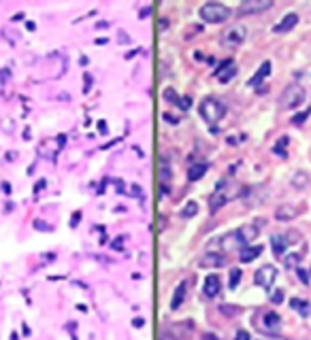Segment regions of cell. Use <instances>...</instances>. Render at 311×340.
<instances>
[{"label": "cell", "mask_w": 311, "mask_h": 340, "mask_svg": "<svg viewBox=\"0 0 311 340\" xmlns=\"http://www.w3.org/2000/svg\"><path fill=\"white\" fill-rule=\"evenodd\" d=\"M262 225H264V221L258 219L256 223L243 225V228H239V230H235L230 234L222 236V240H218V243H213V245H220L222 251H241L243 247H247V243H251V240L260 234Z\"/></svg>", "instance_id": "obj_1"}, {"label": "cell", "mask_w": 311, "mask_h": 340, "mask_svg": "<svg viewBox=\"0 0 311 340\" xmlns=\"http://www.w3.org/2000/svg\"><path fill=\"white\" fill-rule=\"evenodd\" d=\"M237 196H241V187L237 183H218V187L211 196V210H218L224 204H228L230 200H235Z\"/></svg>", "instance_id": "obj_2"}, {"label": "cell", "mask_w": 311, "mask_h": 340, "mask_svg": "<svg viewBox=\"0 0 311 340\" xmlns=\"http://www.w3.org/2000/svg\"><path fill=\"white\" fill-rule=\"evenodd\" d=\"M230 9L226 7V5H220V3H207L199 9V15L203 22L207 24H224L226 19L230 17Z\"/></svg>", "instance_id": "obj_3"}, {"label": "cell", "mask_w": 311, "mask_h": 340, "mask_svg": "<svg viewBox=\"0 0 311 340\" xmlns=\"http://www.w3.org/2000/svg\"><path fill=\"white\" fill-rule=\"evenodd\" d=\"M303 102H305V90H303V85H299V83H290L279 96L281 109H299Z\"/></svg>", "instance_id": "obj_4"}, {"label": "cell", "mask_w": 311, "mask_h": 340, "mask_svg": "<svg viewBox=\"0 0 311 340\" xmlns=\"http://www.w3.org/2000/svg\"><path fill=\"white\" fill-rule=\"evenodd\" d=\"M201 115H203V119L207 121V123H218L224 115H226V107L218 100V98H205V100L201 102Z\"/></svg>", "instance_id": "obj_5"}, {"label": "cell", "mask_w": 311, "mask_h": 340, "mask_svg": "<svg viewBox=\"0 0 311 340\" xmlns=\"http://www.w3.org/2000/svg\"><path fill=\"white\" fill-rule=\"evenodd\" d=\"M275 279H277V268H275L273 264H264L262 268H258L256 277H254V281H256L258 285L264 287V289H271L273 283H275Z\"/></svg>", "instance_id": "obj_6"}, {"label": "cell", "mask_w": 311, "mask_h": 340, "mask_svg": "<svg viewBox=\"0 0 311 340\" xmlns=\"http://www.w3.org/2000/svg\"><path fill=\"white\" fill-rule=\"evenodd\" d=\"M245 36H247V28L241 26V24H237V26L228 28V30L224 32L222 42H224V45H228V47H237V45H241V42L245 40Z\"/></svg>", "instance_id": "obj_7"}, {"label": "cell", "mask_w": 311, "mask_h": 340, "mask_svg": "<svg viewBox=\"0 0 311 340\" xmlns=\"http://www.w3.org/2000/svg\"><path fill=\"white\" fill-rule=\"evenodd\" d=\"M271 7V0H245V3L239 5V15H256V13L268 11Z\"/></svg>", "instance_id": "obj_8"}, {"label": "cell", "mask_w": 311, "mask_h": 340, "mask_svg": "<svg viewBox=\"0 0 311 340\" xmlns=\"http://www.w3.org/2000/svg\"><path fill=\"white\" fill-rule=\"evenodd\" d=\"M256 325H258L262 332H266V334H275L281 328V317L275 313V310H268V313L262 315V319Z\"/></svg>", "instance_id": "obj_9"}, {"label": "cell", "mask_w": 311, "mask_h": 340, "mask_svg": "<svg viewBox=\"0 0 311 340\" xmlns=\"http://www.w3.org/2000/svg\"><path fill=\"white\" fill-rule=\"evenodd\" d=\"M296 24H299V15H296V13H286V15L273 26V32L275 34H286V32L292 30Z\"/></svg>", "instance_id": "obj_10"}, {"label": "cell", "mask_w": 311, "mask_h": 340, "mask_svg": "<svg viewBox=\"0 0 311 340\" xmlns=\"http://www.w3.org/2000/svg\"><path fill=\"white\" fill-rule=\"evenodd\" d=\"M220 289H222V281H220V277H218V274H209V277L205 279V283H203V291H205V295H207V298H216V295L220 293Z\"/></svg>", "instance_id": "obj_11"}, {"label": "cell", "mask_w": 311, "mask_h": 340, "mask_svg": "<svg viewBox=\"0 0 311 340\" xmlns=\"http://www.w3.org/2000/svg\"><path fill=\"white\" fill-rule=\"evenodd\" d=\"M301 208H296L292 204H281L277 210H275V219L277 221H292L294 217H299Z\"/></svg>", "instance_id": "obj_12"}, {"label": "cell", "mask_w": 311, "mask_h": 340, "mask_svg": "<svg viewBox=\"0 0 311 340\" xmlns=\"http://www.w3.org/2000/svg\"><path fill=\"white\" fill-rule=\"evenodd\" d=\"M226 264V255L222 253H205L201 258V266L205 268H216V266H224Z\"/></svg>", "instance_id": "obj_13"}, {"label": "cell", "mask_w": 311, "mask_h": 340, "mask_svg": "<svg viewBox=\"0 0 311 340\" xmlns=\"http://www.w3.org/2000/svg\"><path fill=\"white\" fill-rule=\"evenodd\" d=\"M262 253V247L260 245H251V247H243L241 251H239V260H241L243 264H249L258 258V255Z\"/></svg>", "instance_id": "obj_14"}, {"label": "cell", "mask_w": 311, "mask_h": 340, "mask_svg": "<svg viewBox=\"0 0 311 340\" xmlns=\"http://www.w3.org/2000/svg\"><path fill=\"white\" fill-rule=\"evenodd\" d=\"M288 245H290V243H288V238H286V236H281V234H275V236L271 238V249H273L275 255H284V251H286Z\"/></svg>", "instance_id": "obj_15"}, {"label": "cell", "mask_w": 311, "mask_h": 340, "mask_svg": "<svg viewBox=\"0 0 311 340\" xmlns=\"http://www.w3.org/2000/svg\"><path fill=\"white\" fill-rule=\"evenodd\" d=\"M292 187H296V189L309 187V175L305 173V170H296V173L292 175Z\"/></svg>", "instance_id": "obj_16"}, {"label": "cell", "mask_w": 311, "mask_h": 340, "mask_svg": "<svg viewBox=\"0 0 311 340\" xmlns=\"http://www.w3.org/2000/svg\"><path fill=\"white\" fill-rule=\"evenodd\" d=\"M183 298H186V281H181L179 285H177V289H175V293H173V300H171V308L173 310H177L181 306Z\"/></svg>", "instance_id": "obj_17"}, {"label": "cell", "mask_w": 311, "mask_h": 340, "mask_svg": "<svg viewBox=\"0 0 311 340\" xmlns=\"http://www.w3.org/2000/svg\"><path fill=\"white\" fill-rule=\"evenodd\" d=\"M205 173H207V166H205V164H194V166L188 170V179H190V181H199V179L205 177Z\"/></svg>", "instance_id": "obj_18"}, {"label": "cell", "mask_w": 311, "mask_h": 340, "mask_svg": "<svg viewBox=\"0 0 311 340\" xmlns=\"http://www.w3.org/2000/svg\"><path fill=\"white\" fill-rule=\"evenodd\" d=\"M235 73H237L235 62H226V70H220V73H218V79H220L222 83H226V81H230V79L235 77Z\"/></svg>", "instance_id": "obj_19"}, {"label": "cell", "mask_w": 311, "mask_h": 340, "mask_svg": "<svg viewBox=\"0 0 311 340\" xmlns=\"http://www.w3.org/2000/svg\"><path fill=\"white\" fill-rule=\"evenodd\" d=\"M290 306L296 310V313H301L303 317H307L309 315V302H305V300H299V298H292V302H290Z\"/></svg>", "instance_id": "obj_20"}, {"label": "cell", "mask_w": 311, "mask_h": 340, "mask_svg": "<svg viewBox=\"0 0 311 340\" xmlns=\"http://www.w3.org/2000/svg\"><path fill=\"white\" fill-rule=\"evenodd\" d=\"M168 179H171V168H168V162H166V160H162V166H160V181H162L164 192H166V183H168Z\"/></svg>", "instance_id": "obj_21"}, {"label": "cell", "mask_w": 311, "mask_h": 340, "mask_svg": "<svg viewBox=\"0 0 311 340\" xmlns=\"http://www.w3.org/2000/svg\"><path fill=\"white\" fill-rule=\"evenodd\" d=\"M268 73H271V62H264V64L260 66V73H258L256 77L251 79V83H249V85H256V83H260V81H262L266 75H268Z\"/></svg>", "instance_id": "obj_22"}, {"label": "cell", "mask_w": 311, "mask_h": 340, "mask_svg": "<svg viewBox=\"0 0 311 340\" xmlns=\"http://www.w3.org/2000/svg\"><path fill=\"white\" fill-rule=\"evenodd\" d=\"M196 213H199V204H196V202H188L186 206L181 208V217L188 219V217H194Z\"/></svg>", "instance_id": "obj_23"}, {"label": "cell", "mask_w": 311, "mask_h": 340, "mask_svg": "<svg viewBox=\"0 0 311 340\" xmlns=\"http://www.w3.org/2000/svg\"><path fill=\"white\" fill-rule=\"evenodd\" d=\"M241 270H239V268H232V270H230V281H228V287L230 289H235L237 285H239V281H241Z\"/></svg>", "instance_id": "obj_24"}, {"label": "cell", "mask_w": 311, "mask_h": 340, "mask_svg": "<svg viewBox=\"0 0 311 340\" xmlns=\"http://www.w3.org/2000/svg\"><path fill=\"white\" fill-rule=\"evenodd\" d=\"M286 145H288V136H281V140H279V143L275 145V149H273V151L279 155V158H286V151H284Z\"/></svg>", "instance_id": "obj_25"}, {"label": "cell", "mask_w": 311, "mask_h": 340, "mask_svg": "<svg viewBox=\"0 0 311 340\" xmlns=\"http://www.w3.org/2000/svg\"><path fill=\"white\" fill-rule=\"evenodd\" d=\"M164 98H166V100H171L173 104H179V96H177L175 90H171V88L164 90Z\"/></svg>", "instance_id": "obj_26"}, {"label": "cell", "mask_w": 311, "mask_h": 340, "mask_svg": "<svg viewBox=\"0 0 311 340\" xmlns=\"http://www.w3.org/2000/svg\"><path fill=\"white\" fill-rule=\"evenodd\" d=\"M299 262H301V255H299V253H292V258H286V266H288V268L296 266Z\"/></svg>", "instance_id": "obj_27"}, {"label": "cell", "mask_w": 311, "mask_h": 340, "mask_svg": "<svg viewBox=\"0 0 311 340\" xmlns=\"http://www.w3.org/2000/svg\"><path fill=\"white\" fill-rule=\"evenodd\" d=\"M281 300H284V291H281V289H277V291L271 293V302H273V304H279Z\"/></svg>", "instance_id": "obj_28"}, {"label": "cell", "mask_w": 311, "mask_h": 340, "mask_svg": "<svg viewBox=\"0 0 311 340\" xmlns=\"http://www.w3.org/2000/svg\"><path fill=\"white\" fill-rule=\"evenodd\" d=\"M235 340H249V334L245 330H239L237 336H235Z\"/></svg>", "instance_id": "obj_29"}, {"label": "cell", "mask_w": 311, "mask_h": 340, "mask_svg": "<svg viewBox=\"0 0 311 340\" xmlns=\"http://www.w3.org/2000/svg\"><path fill=\"white\" fill-rule=\"evenodd\" d=\"M34 228H36V230H49V225H47V223H43L41 219H36V221H34Z\"/></svg>", "instance_id": "obj_30"}, {"label": "cell", "mask_w": 311, "mask_h": 340, "mask_svg": "<svg viewBox=\"0 0 311 340\" xmlns=\"http://www.w3.org/2000/svg\"><path fill=\"white\" fill-rule=\"evenodd\" d=\"M296 272H299V277H301V281H303V283H309V274H307V270H303V268H299V270H296Z\"/></svg>", "instance_id": "obj_31"}, {"label": "cell", "mask_w": 311, "mask_h": 340, "mask_svg": "<svg viewBox=\"0 0 311 340\" xmlns=\"http://www.w3.org/2000/svg\"><path fill=\"white\" fill-rule=\"evenodd\" d=\"M179 107L186 111V109H190V98H183V100H179Z\"/></svg>", "instance_id": "obj_32"}, {"label": "cell", "mask_w": 311, "mask_h": 340, "mask_svg": "<svg viewBox=\"0 0 311 340\" xmlns=\"http://www.w3.org/2000/svg\"><path fill=\"white\" fill-rule=\"evenodd\" d=\"M98 130H101L103 134H107V123H105V121H101V123H98Z\"/></svg>", "instance_id": "obj_33"}, {"label": "cell", "mask_w": 311, "mask_h": 340, "mask_svg": "<svg viewBox=\"0 0 311 340\" xmlns=\"http://www.w3.org/2000/svg\"><path fill=\"white\" fill-rule=\"evenodd\" d=\"M143 323H145L143 319H134V321H132V325H134V328H141V325H143Z\"/></svg>", "instance_id": "obj_34"}, {"label": "cell", "mask_w": 311, "mask_h": 340, "mask_svg": "<svg viewBox=\"0 0 311 340\" xmlns=\"http://www.w3.org/2000/svg\"><path fill=\"white\" fill-rule=\"evenodd\" d=\"M124 247V240H118V243H113V249H122Z\"/></svg>", "instance_id": "obj_35"}]
</instances>
